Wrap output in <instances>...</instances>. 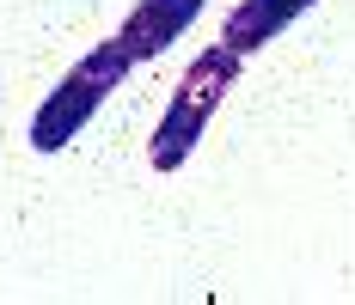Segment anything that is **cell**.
<instances>
[{
    "instance_id": "obj_4",
    "label": "cell",
    "mask_w": 355,
    "mask_h": 305,
    "mask_svg": "<svg viewBox=\"0 0 355 305\" xmlns=\"http://www.w3.org/2000/svg\"><path fill=\"white\" fill-rule=\"evenodd\" d=\"M313 0H239L233 12H227V43L245 55V49H263L270 37H282L300 12H306Z\"/></svg>"
},
{
    "instance_id": "obj_3",
    "label": "cell",
    "mask_w": 355,
    "mask_h": 305,
    "mask_svg": "<svg viewBox=\"0 0 355 305\" xmlns=\"http://www.w3.org/2000/svg\"><path fill=\"white\" fill-rule=\"evenodd\" d=\"M196 12H202V0H141V6L123 19L116 43L129 49V62H153L159 49H172L178 37L190 31Z\"/></svg>"
},
{
    "instance_id": "obj_1",
    "label": "cell",
    "mask_w": 355,
    "mask_h": 305,
    "mask_svg": "<svg viewBox=\"0 0 355 305\" xmlns=\"http://www.w3.org/2000/svg\"><path fill=\"white\" fill-rule=\"evenodd\" d=\"M239 86V49L233 43H214L202 49L190 73L178 80L172 104H166V116H159V129H153V165L159 171H178L190 153H196V140L209 129V116L220 110V98Z\"/></svg>"
},
{
    "instance_id": "obj_2",
    "label": "cell",
    "mask_w": 355,
    "mask_h": 305,
    "mask_svg": "<svg viewBox=\"0 0 355 305\" xmlns=\"http://www.w3.org/2000/svg\"><path fill=\"white\" fill-rule=\"evenodd\" d=\"M129 68H135V62H129V49H123L116 37L98 43L86 62H73V73L43 98V110L31 116V147H37V153H62V147L92 122V110L123 86V73H129Z\"/></svg>"
}]
</instances>
